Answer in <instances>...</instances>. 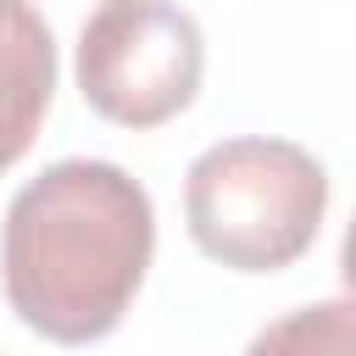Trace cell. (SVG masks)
I'll list each match as a JSON object with an SVG mask.
<instances>
[{
    "label": "cell",
    "instance_id": "cell-1",
    "mask_svg": "<svg viewBox=\"0 0 356 356\" xmlns=\"http://www.w3.org/2000/svg\"><path fill=\"white\" fill-rule=\"evenodd\" d=\"M156 256V206L117 161L67 156L28 178L0 228V284L11 312L50 345L106 339Z\"/></svg>",
    "mask_w": 356,
    "mask_h": 356
},
{
    "label": "cell",
    "instance_id": "cell-2",
    "mask_svg": "<svg viewBox=\"0 0 356 356\" xmlns=\"http://www.w3.org/2000/svg\"><path fill=\"white\" fill-rule=\"evenodd\" d=\"M328 211V172L295 139H222L184 172V222L200 256L234 273H278L300 261Z\"/></svg>",
    "mask_w": 356,
    "mask_h": 356
},
{
    "label": "cell",
    "instance_id": "cell-3",
    "mask_svg": "<svg viewBox=\"0 0 356 356\" xmlns=\"http://www.w3.org/2000/svg\"><path fill=\"white\" fill-rule=\"evenodd\" d=\"M78 95L117 128H161L200 95L206 39L178 0H100L78 28Z\"/></svg>",
    "mask_w": 356,
    "mask_h": 356
},
{
    "label": "cell",
    "instance_id": "cell-4",
    "mask_svg": "<svg viewBox=\"0 0 356 356\" xmlns=\"http://www.w3.org/2000/svg\"><path fill=\"white\" fill-rule=\"evenodd\" d=\"M56 100V39L33 0H0V172H11Z\"/></svg>",
    "mask_w": 356,
    "mask_h": 356
},
{
    "label": "cell",
    "instance_id": "cell-5",
    "mask_svg": "<svg viewBox=\"0 0 356 356\" xmlns=\"http://www.w3.org/2000/svg\"><path fill=\"white\" fill-rule=\"evenodd\" d=\"M245 356H356V289L273 317Z\"/></svg>",
    "mask_w": 356,
    "mask_h": 356
},
{
    "label": "cell",
    "instance_id": "cell-6",
    "mask_svg": "<svg viewBox=\"0 0 356 356\" xmlns=\"http://www.w3.org/2000/svg\"><path fill=\"white\" fill-rule=\"evenodd\" d=\"M339 278H345V289H356V217H350L345 245H339Z\"/></svg>",
    "mask_w": 356,
    "mask_h": 356
}]
</instances>
